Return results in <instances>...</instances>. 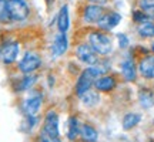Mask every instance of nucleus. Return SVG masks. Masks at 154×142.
I'll use <instances>...</instances> for the list:
<instances>
[{"label":"nucleus","instance_id":"dca6fc26","mask_svg":"<svg viewBox=\"0 0 154 142\" xmlns=\"http://www.w3.org/2000/svg\"><path fill=\"white\" fill-rule=\"evenodd\" d=\"M121 74L127 81H134L137 78V67L133 60H126L121 63Z\"/></svg>","mask_w":154,"mask_h":142},{"label":"nucleus","instance_id":"2eb2a0df","mask_svg":"<svg viewBox=\"0 0 154 142\" xmlns=\"http://www.w3.org/2000/svg\"><path fill=\"white\" fill-rule=\"evenodd\" d=\"M138 71L147 80L154 78V57H144L143 60L140 61Z\"/></svg>","mask_w":154,"mask_h":142},{"label":"nucleus","instance_id":"f257e3e1","mask_svg":"<svg viewBox=\"0 0 154 142\" xmlns=\"http://www.w3.org/2000/svg\"><path fill=\"white\" fill-rule=\"evenodd\" d=\"M87 44L99 55H107L113 51V41L106 31L93 30L87 34Z\"/></svg>","mask_w":154,"mask_h":142},{"label":"nucleus","instance_id":"9d476101","mask_svg":"<svg viewBox=\"0 0 154 142\" xmlns=\"http://www.w3.org/2000/svg\"><path fill=\"white\" fill-rule=\"evenodd\" d=\"M94 81H96V80L88 74L87 70H83L82 74L77 78L76 87H74V91H76L77 97H82L84 93H87L88 90H91V87L94 85Z\"/></svg>","mask_w":154,"mask_h":142},{"label":"nucleus","instance_id":"7ed1b4c3","mask_svg":"<svg viewBox=\"0 0 154 142\" xmlns=\"http://www.w3.org/2000/svg\"><path fill=\"white\" fill-rule=\"evenodd\" d=\"M7 13L11 22H24L30 16V7L26 0H7Z\"/></svg>","mask_w":154,"mask_h":142},{"label":"nucleus","instance_id":"6e6552de","mask_svg":"<svg viewBox=\"0 0 154 142\" xmlns=\"http://www.w3.org/2000/svg\"><path fill=\"white\" fill-rule=\"evenodd\" d=\"M104 7L103 6H99V4H86L83 7L82 10V17H83V22L86 24H93L99 22L100 19L103 17L104 14Z\"/></svg>","mask_w":154,"mask_h":142},{"label":"nucleus","instance_id":"cd10ccee","mask_svg":"<svg viewBox=\"0 0 154 142\" xmlns=\"http://www.w3.org/2000/svg\"><path fill=\"white\" fill-rule=\"evenodd\" d=\"M87 3H90V4H99V6H104L107 4V1L109 0H86Z\"/></svg>","mask_w":154,"mask_h":142},{"label":"nucleus","instance_id":"412c9836","mask_svg":"<svg viewBox=\"0 0 154 142\" xmlns=\"http://www.w3.org/2000/svg\"><path fill=\"white\" fill-rule=\"evenodd\" d=\"M138 99H140V104L143 108H151L154 105V94L150 90H141Z\"/></svg>","mask_w":154,"mask_h":142},{"label":"nucleus","instance_id":"b1692460","mask_svg":"<svg viewBox=\"0 0 154 142\" xmlns=\"http://www.w3.org/2000/svg\"><path fill=\"white\" fill-rule=\"evenodd\" d=\"M138 7L146 13L154 11V0H138Z\"/></svg>","mask_w":154,"mask_h":142},{"label":"nucleus","instance_id":"a878e982","mask_svg":"<svg viewBox=\"0 0 154 142\" xmlns=\"http://www.w3.org/2000/svg\"><path fill=\"white\" fill-rule=\"evenodd\" d=\"M117 38H119V46H120V49H126L127 46H128V38H127V36L119 34Z\"/></svg>","mask_w":154,"mask_h":142},{"label":"nucleus","instance_id":"4be33fe9","mask_svg":"<svg viewBox=\"0 0 154 142\" xmlns=\"http://www.w3.org/2000/svg\"><path fill=\"white\" fill-rule=\"evenodd\" d=\"M80 124H79V121L77 118L72 117L70 120H69V131H67V137L70 141H74L77 138V135H80Z\"/></svg>","mask_w":154,"mask_h":142},{"label":"nucleus","instance_id":"0eeeda50","mask_svg":"<svg viewBox=\"0 0 154 142\" xmlns=\"http://www.w3.org/2000/svg\"><path fill=\"white\" fill-rule=\"evenodd\" d=\"M43 132L51 138L60 137V131H59V115L53 109L49 111V112H46V115H44Z\"/></svg>","mask_w":154,"mask_h":142},{"label":"nucleus","instance_id":"5701e85b","mask_svg":"<svg viewBox=\"0 0 154 142\" xmlns=\"http://www.w3.org/2000/svg\"><path fill=\"white\" fill-rule=\"evenodd\" d=\"M11 22L7 13V0H0V23Z\"/></svg>","mask_w":154,"mask_h":142},{"label":"nucleus","instance_id":"393cba45","mask_svg":"<svg viewBox=\"0 0 154 142\" xmlns=\"http://www.w3.org/2000/svg\"><path fill=\"white\" fill-rule=\"evenodd\" d=\"M133 20L136 23H143V22H146V20H149V14L143 10H137L133 13Z\"/></svg>","mask_w":154,"mask_h":142},{"label":"nucleus","instance_id":"bb28decb","mask_svg":"<svg viewBox=\"0 0 154 142\" xmlns=\"http://www.w3.org/2000/svg\"><path fill=\"white\" fill-rule=\"evenodd\" d=\"M40 142H60V139L59 138H51L49 135H46L44 132H42L40 134Z\"/></svg>","mask_w":154,"mask_h":142},{"label":"nucleus","instance_id":"aec40b11","mask_svg":"<svg viewBox=\"0 0 154 142\" xmlns=\"http://www.w3.org/2000/svg\"><path fill=\"white\" fill-rule=\"evenodd\" d=\"M141 121V115L136 114V112H130V114H126L124 118H123V128L124 129H131L134 126L137 125L138 122Z\"/></svg>","mask_w":154,"mask_h":142},{"label":"nucleus","instance_id":"6ab92c4d","mask_svg":"<svg viewBox=\"0 0 154 142\" xmlns=\"http://www.w3.org/2000/svg\"><path fill=\"white\" fill-rule=\"evenodd\" d=\"M80 101H82L83 105H86V107H96V105L100 102V95L97 91L88 90L87 93H84L82 97H80Z\"/></svg>","mask_w":154,"mask_h":142},{"label":"nucleus","instance_id":"c85d7f7f","mask_svg":"<svg viewBox=\"0 0 154 142\" xmlns=\"http://www.w3.org/2000/svg\"><path fill=\"white\" fill-rule=\"evenodd\" d=\"M149 19L154 23V11H150V13H149Z\"/></svg>","mask_w":154,"mask_h":142},{"label":"nucleus","instance_id":"a211bd4d","mask_svg":"<svg viewBox=\"0 0 154 142\" xmlns=\"http://www.w3.org/2000/svg\"><path fill=\"white\" fill-rule=\"evenodd\" d=\"M137 33L140 37L143 38H150L154 37V23L151 20H146L143 23H138L137 26Z\"/></svg>","mask_w":154,"mask_h":142},{"label":"nucleus","instance_id":"f8f14e48","mask_svg":"<svg viewBox=\"0 0 154 142\" xmlns=\"http://www.w3.org/2000/svg\"><path fill=\"white\" fill-rule=\"evenodd\" d=\"M116 84L117 81L113 75H101L94 81V88L100 93H110L116 88Z\"/></svg>","mask_w":154,"mask_h":142},{"label":"nucleus","instance_id":"ddd939ff","mask_svg":"<svg viewBox=\"0 0 154 142\" xmlns=\"http://www.w3.org/2000/svg\"><path fill=\"white\" fill-rule=\"evenodd\" d=\"M70 27V17H69V6H61L60 11L57 14V28L59 33H67V30Z\"/></svg>","mask_w":154,"mask_h":142},{"label":"nucleus","instance_id":"9b49d317","mask_svg":"<svg viewBox=\"0 0 154 142\" xmlns=\"http://www.w3.org/2000/svg\"><path fill=\"white\" fill-rule=\"evenodd\" d=\"M69 49V38H67L66 33H59L54 36V40H53V44L50 47V51H51V55L53 57H60L67 51Z\"/></svg>","mask_w":154,"mask_h":142},{"label":"nucleus","instance_id":"423d86ee","mask_svg":"<svg viewBox=\"0 0 154 142\" xmlns=\"http://www.w3.org/2000/svg\"><path fill=\"white\" fill-rule=\"evenodd\" d=\"M74 54H76L77 60H80L82 63L87 64V66H96V64H99V54L88 46L87 41L77 44L76 49H74Z\"/></svg>","mask_w":154,"mask_h":142},{"label":"nucleus","instance_id":"20e7f679","mask_svg":"<svg viewBox=\"0 0 154 142\" xmlns=\"http://www.w3.org/2000/svg\"><path fill=\"white\" fill-rule=\"evenodd\" d=\"M43 101H44V97L40 90H37V88L29 90L27 97L24 98L22 105L23 112L26 115H36L40 111V108H42Z\"/></svg>","mask_w":154,"mask_h":142},{"label":"nucleus","instance_id":"4468645a","mask_svg":"<svg viewBox=\"0 0 154 142\" xmlns=\"http://www.w3.org/2000/svg\"><path fill=\"white\" fill-rule=\"evenodd\" d=\"M36 81H37V75H36V74H26L22 80H17L16 81V84H14V91H16V93L29 91V90L33 88Z\"/></svg>","mask_w":154,"mask_h":142},{"label":"nucleus","instance_id":"c756f323","mask_svg":"<svg viewBox=\"0 0 154 142\" xmlns=\"http://www.w3.org/2000/svg\"><path fill=\"white\" fill-rule=\"evenodd\" d=\"M151 50H153V51H154V43L151 44Z\"/></svg>","mask_w":154,"mask_h":142},{"label":"nucleus","instance_id":"1a4fd4ad","mask_svg":"<svg viewBox=\"0 0 154 142\" xmlns=\"http://www.w3.org/2000/svg\"><path fill=\"white\" fill-rule=\"evenodd\" d=\"M121 22V16L117 11H106L103 17L97 22V28L101 31H110Z\"/></svg>","mask_w":154,"mask_h":142},{"label":"nucleus","instance_id":"39448f33","mask_svg":"<svg viewBox=\"0 0 154 142\" xmlns=\"http://www.w3.org/2000/svg\"><path fill=\"white\" fill-rule=\"evenodd\" d=\"M20 53V43L16 40H9L0 46V61L5 66H11L17 61Z\"/></svg>","mask_w":154,"mask_h":142},{"label":"nucleus","instance_id":"f03ea898","mask_svg":"<svg viewBox=\"0 0 154 142\" xmlns=\"http://www.w3.org/2000/svg\"><path fill=\"white\" fill-rule=\"evenodd\" d=\"M42 64H43V60H42L40 54L33 51V50H29L23 54L22 60L17 64V68L22 74L26 75V74H34L42 67Z\"/></svg>","mask_w":154,"mask_h":142},{"label":"nucleus","instance_id":"f3484780","mask_svg":"<svg viewBox=\"0 0 154 142\" xmlns=\"http://www.w3.org/2000/svg\"><path fill=\"white\" fill-rule=\"evenodd\" d=\"M80 138L84 142H97L99 134H97V131L91 125L84 124V125L80 126Z\"/></svg>","mask_w":154,"mask_h":142}]
</instances>
